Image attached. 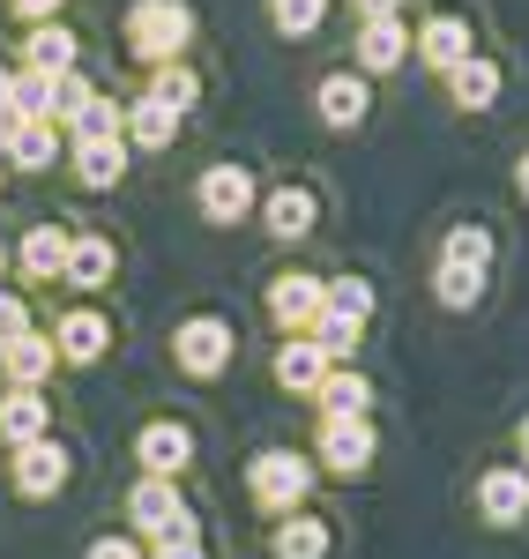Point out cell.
<instances>
[{"label": "cell", "mask_w": 529, "mask_h": 559, "mask_svg": "<svg viewBox=\"0 0 529 559\" xmlns=\"http://www.w3.org/2000/svg\"><path fill=\"white\" fill-rule=\"evenodd\" d=\"M194 0H134L128 23H120V38H128V60L142 68H172L194 52Z\"/></svg>", "instance_id": "cell-1"}, {"label": "cell", "mask_w": 529, "mask_h": 559, "mask_svg": "<svg viewBox=\"0 0 529 559\" xmlns=\"http://www.w3.org/2000/svg\"><path fill=\"white\" fill-rule=\"evenodd\" d=\"M313 477H321V463L313 455H299V448H262L254 463H247V492H254V508L262 515H299L313 500Z\"/></svg>", "instance_id": "cell-2"}, {"label": "cell", "mask_w": 529, "mask_h": 559, "mask_svg": "<svg viewBox=\"0 0 529 559\" xmlns=\"http://www.w3.org/2000/svg\"><path fill=\"white\" fill-rule=\"evenodd\" d=\"M194 210H202V224H217V231H239V224L262 216V179L247 173L239 157H224V165H209V173L194 179Z\"/></svg>", "instance_id": "cell-3"}, {"label": "cell", "mask_w": 529, "mask_h": 559, "mask_svg": "<svg viewBox=\"0 0 529 559\" xmlns=\"http://www.w3.org/2000/svg\"><path fill=\"white\" fill-rule=\"evenodd\" d=\"M231 358H239V329H231L224 313H187L172 329V366L187 381H217Z\"/></svg>", "instance_id": "cell-4"}, {"label": "cell", "mask_w": 529, "mask_h": 559, "mask_svg": "<svg viewBox=\"0 0 529 559\" xmlns=\"http://www.w3.org/2000/svg\"><path fill=\"white\" fill-rule=\"evenodd\" d=\"M128 522H134V537H187L194 530V508H187V492H179V477H134V492H128Z\"/></svg>", "instance_id": "cell-5"}, {"label": "cell", "mask_w": 529, "mask_h": 559, "mask_svg": "<svg viewBox=\"0 0 529 559\" xmlns=\"http://www.w3.org/2000/svg\"><path fill=\"white\" fill-rule=\"evenodd\" d=\"M268 321H276V336H306L313 321H321V306H328V276H313V269H284V276H268Z\"/></svg>", "instance_id": "cell-6"}, {"label": "cell", "mask_w": 529, "mask_h": 559, "mask_svg": "<svg viewBox=\"0 0 529 559\" xmlns=\"http://www.w3.org/2000/svg\"><path fill=\"white\" fill-rule=\"evenodd\" d=\"M410 52H418L433 75H455V68L478 52V31H470V15L433 8V15H418V23H410Z\"/></svg>", "instance_id": "cell-7"}, {"label": "cell", "mask_w": 529, "mask_h": 559, "mask_svg": "<svg viewBox=\"0 0 529 559\" xmlns=\"http://www.w3.org/2000/svg\"><path fill=\"white\" fill-rule=\"evenodd\" d=\"M313 455H321V471H328V477H365V471H373V455H381V432H373V418H321Z\"/></svg>", "instance_id": "cell-8"}, {"label": "cell", "mask_w": 529, "mask_h": 559, "mask_svg": "<svg viewBox=\"0 0 529 559\" xmlns=\"http://www.w3.org/2000/svg\"><path fill=\"white\" fill-rule=\"evenodd\" d=\"M313 112H321V128H328V134L365 128V112H373V83H365L358 68H328V75L313 83Z\"/></svg>", "instance_id": "cell-9"}, {"label": "cell", "mask_w": 529, "mask_h": 559, "mask_svg": "<svg viewBox=\"0 0 529 559\" xmlns=\"http://www.w3.org/2000/svg\"><path fill=\"white\" fill-rule=\"evenodd\" d=\"M402 60H410V23H402V15H373V23L351 31V68L365 83H373V75H396Z\"/></svg>", "instance_id": "cell-10"}, {"label": "cell", "mask_w": 529, "mask_h": 559, "mask_svg": "<svg viewBox=\"0 0 529 559\" xmlns=\"http://www.w3.org/2000/svg\"><path fill=\"white\" fill-rule=\"evenodd\" d=\"M68 254H75V231H68L60 216H38V224L15 239V269H23L31 284H60V276H68Z\"/></svg>", "instance_id": "cell-11"}, {"label": "cell", "mask_w": 529, "mask_h": 559, "mask_svg": "<svg viewBox=\"0 0 529 559\" xmlns=\"http://www.w3.org/2000/svg\"><path fill=\"white\" fill-rule=\"evenodd\" d=\"M313 224H321V194H313V187L284 179V187H268V194H262V231H268V239L299 247V239H313Z\"/></svg>", "instance_id": "cell-12"}, {"label": "cell", "mask_w": 529, "mask_h": 559, "mask_svg": "<svg viewBox=\"0 0 529 559\" xmlns=\"http://www.w3.org/2000/svg\"><path fill=\"white\" fill-rule=\"evenodd\" d=\"M134 463H142V477H187L194 471V432L179 418H149L134 432Z\"/></svg>", "instance_id": "cell-13"}, {"label": "cell", "mask_w": 529, "mask_h": 559, "mask_svg": "<svg viewBox=\"0 0 529 559\" xmlns=\"http://www.w3.org/2000/svg\"><path fill=\"white\" fill-rule=\"evenodd\" d=\"M52 350H60V366H97L112 350V321L97 306H68V313H52Z\"/></svg>", "instance_id": "cell-14"}, {"label": "cell", "mask_w": 529, "mask_h": 559, "mask_svg": "<svg viewBox=\"0 0 529 559\" xmlns=\"http://www.w3.org/2000/svg\"><path fill=\"white\" fill-rule=\"evenodd\" d=\"M68 448L45 432V440H31V448H15V463H8V477H15V492L23 500H52V492H68Z\"/></svg>", "instance_id": "cell-15"}, {"label": "cell", "mask_w": 529, "mask_h": 559, "mask_svg": "<svg viewBox=\"0 0 529 559\" xmlns=\"http://www.w3.org/2000/svg\"><path fill=\"white\" fill-rule=\"evenodd\" d=\"M478 515H485L492 530L529 522V471L522 463H492V471H478Z\"/></svg>", "instance_id": "cell-16"}, {"label": "cell", "mask_w": 529, "mask_h": 559, "mask_svg": "<svg viewBox=\"0 0 529 559\" xmlns=\"http://www.w3.org/2000/svg\"><path fill=\"white\" fill-rule=\"evenodd\" d=\"M268 373H276V388H284V395H321V381L336 373V358L313 344V336H284V344H276V358H268Z\"/></svg>", "instance_id": "cell-17"}, {"label": "cell", "mask_w": 529, "mask_h": 559, "mask_svg": "<svg viewBox=\"0 0 529 559\" xmlns=\"http://www.w3.org/2000/svg\"><path fill=\"white\" fill-rule=\"evenodd\" d=\"M112 276H120V247L105 239V231H75V254H68V292H83V299H97V292H112Z\"/></svg>", "instance_id": "cell-18"}, {"label": "cell", "mask_w": 529, "mask_h": 559, "mask_svg": "<svg viewBox=\"0 0 529 559\" xmlns=\"http://www.w3.org/2000/svg\"><path fill=\"white\" fill-rule=\"evenodd\" d=\"M179 128H187V112L157 105L149 90H134V97H128V150H142V157H165V150L179 142Z\"/></svg>", "instance_id": "cell-19"}, {"label": "cell", "mask_w": 529, "mask_h": 559, "mask_svg": "<svg viewBox=\"0 0 529 559\" xmlns=\"http://www.w3.org/2000/svg\"><path fill=\"white\" fill-rule=\"evenodd\" d=\"M45 432H52V395L45 388H8L0 395V440L8 448H31Z\"/></svg>", "instance_id": "cell-20"}, {"label": "cell", "mask_w": 529, "mask_h": 559, "mask_svg": "<svg viewBox=\"0 0 529 559\" xmlns=\"http://www.w3.org/2000/svg\"><path fill=\"white\" fill-rule=\"evenodd\" d=\"M441 83H447V105H455V112H492L507 75H500V60H492V52H470V60H462L455 75H441Z\"/></svg>", "instance_id": "cell-21"}, {"label": "cell", "mask_w": 529, "mask_h": 559, "mask_svg": "<svg viewBox=\"0 0 529 559\" xmlns=\"http://www.w3.org/2000/svg\"><path fill=\"white\" fill-rule=\"evenodd\" d=\"M128 142H83V150H68V179L83 187V194H112L120 179H128Z\"/></svg>", "instance_id": "cell-22"}, {"label": "cell", "mask_w": 529, "mask_h": 559, "mask_svg": "<svg viewBox=\"0 0 529 559\" xmlns=\"http://www.w3.org/2000/svg\"><path fill=\"white\" fill-rule=\"evenodd\" d=\"M52 366H60L52 329H31V336L0 344V373H8V388H45V381H52Z\"/></svg>", "instance_id": "cell-23"}, {"label": "cell", "mask_w": 529, "mask_h": 559, "mask_svg": "<svg viewBox=\"0 0 529 559\" xmlns=\"http://www.w3.org/2000/svg\"><path fill=\"white\" fill-rule=\"evenodd\" d=\"M23 68L68 75V68H83V38H75L68 23H31V31H23Z\"/></svg>", "instance_id": "cell-24"}, {"label": "cell", "mask_w": 529, "mask_h": 559, "mask_svg": "<svg viewBox=\"0 0 529 559\" xmlns=\"http://www.w3.org/2000/svg\"><path fill=\"white\" fill-rule=\"evenodd\" d=\"M60 134H68V150H83V142H128V97L97 90V97H89V105Z\"/></svg>", "instance_id": "cell-25"}, {"label": "cell", "mask_w": 529, "mask_h": 559, "mask_svg": "<svg viewBox=\"0 0 529 559\" xmlns=\"http://www.w3.org/2000/svg\"><path fill=\"white\" fill-rule=\"evenodd\" d=\"M52 165H68V134L52 120H31L15 134V150H8V173H52Z\"/></svg>", "instance_id": "cell-26"}, {"label": "cell", "mask_w": 529, "mask_h": 559, "mask_svg": "<svg viewBox=\"0 0 529 559\" xmlns=\"http://www.w3.org/2000/svg\"><path fill=\"white\" fill-rule=\"evenodd\" d=\"M328 545H336V537H328V522L306 515V508H299V515H284V522H276V537H268V552H276V559H328Z\"/></svg>", "instance_id": "cell-27"}, {"label": "cell", "mask_w": 529, "mask_h": 559, "mask_svg": "<svg viewBox=\"0 0 529 559\" xmlns=\"http://www.w3.org/2000/svg\"><path fill=\"white\" fill-rule=\"evenodd\" d=\"M313 403H321V418H365V411H373V381H365L358 366H336Z\"/></svg>", "instance_id": "cell-28"}, {"label": "cell", "mask_w": 529, "mask_h": 559, "mask_svg": "<svg viewBox=\"0 0 529 559\" xmlns=\"http://www.w3.org/2000/svg\"><path fill=\"white\" fill-rule=\"evenodd\" d=\"M321 23H328V0H268V31H276V38L313 45Z\"/></svg>", "instance_id": "cell-29"}, {"label": "cell", "mask_w": 529, "mask_h": 559, "mask_svg": "<svg viewBox=\"0 0 529 559\" xmlns=\"http://www.w3.org/2000/svg\"><path fill=\"white\" fill-rule=\"evenodd\" d=\"M492 254H500L492 224H455V231L441 239V261H455V269H478V276H492Z\"/></svg>", "instance_id": "cell-30"}, {"label": "cell", "mask_w": 529, "mask_h": 559, "mask_svg": "<svg viewBox=\"0 0 529 559\" xmlns=\"http://www.w3.org/2000/svg\"><path fill=\"white\" fill-rule=\"evenodd\" d=\"M149 75V97L157 105H172V112H194V97H202V75H194V60H172V68H142Z\"/></svg>", "instance_id": "cell-31"}, {"label": "cell", "mask_w": 529, "mask_h": 559, "mask_svg": "<svg viewBox=\"0 0 529 559\" xmlns=\"http://www.w3.org/2000/svg\"><path fill=\"white\" fill-rule=\"evenodd\" d=\"M485 284H492V276H478V269H455V261H441V269H433V299H441L447 313H470V306L485 299Z\"/></svg>", "instance_id": "cell-32"}, {"label": "cell", "mask_w": 529, "mask_h": 559, "mask_svg": "<svg viewBox=\"0 0 529 559\" xmlns=\"http://www.w3.org/2000/svg\"><path fill=\"white\" fill-rule=\"evenodd\" d=\"M373 284H365V276H328V313H344V321H358V329H365V321H373Z\"/></svg>", "instance_id": "cell-33"}, {"label": "cell", "mask_w": 529, "mask_h": 559, "mask_svg": "<svg viewBox=\"0 0 529 559\" xmlns=\"http://www.w3.org/2000/svg\"><path fill=\"white\" fill-rule=\"evenodd\" d=\"M89 97H97V83H89L83 68H68V75H52V128H68V120L83 112Z\"/></svg>", "instance_id": "cell-34"}, {"label": "cell", "mask_w": 529, "mask_h": 559, "mask_svg": "<svg viewBox=\"0 0 529 559\" xmlns=\"http://www.w3.org/2000/svg\"><path fill=\"white\" fill-rule=\"evenodd\" d=\"M306 336H313V344H321V350H328L336 366H344V358H351V350H358V336H365V329H358V321H344V313H328V306H321V321H313Z\"/></svg>", "instance_id": "cell-35"}, {"label": "cell", "mask_w": 529, "mask_h": 559, "mask_svg": "<svg viewBox=\"0 0 529 559\" xmlns=\"http://www.w3.org/2000/svg\"><path fill=\"white\" fill-rule=\"evenodd\" d=\"M15 112L23 120H52V75H38V68H15Z\"/></svg>", "instance_id": "cell-36"}, {"label": "cell", "mask_w": 529, "mask_h": 559, "mask_svg": "<svg viewBox=\"0 0 529 559\" xmlns=\"http://www.w3.org/2000/svg\"><path fill=\"white\" fill-rule=\"evenodd\" d=\"M31 329H38V321H31V299L0 284V344H15V336H31Z\"/></svg>", "instance_id": "cell-37"}, {"label": "cell", "mask_w": 529, "mask_h": 559, "mask_svg": "<svg viewBox=\"0 0 529 559\" xmlns=\"http://www.w3.org/2000/svg\"><path fill=\"white\" fill-rule=\"evenodd\" d=\"M8 15L31 31V23H60V15H68V0H8Z\"/></svg>", "instance_id": "cell-38"}, {"label": "cell", "mask_w": 529, "mask_h": 559, "mask_svg": "<svg viewBox=\"0 0 529 559\" xmlns=\"http://www.w3.org/2000/svg\"><path fill=\"white\" fill-rule=\"evenodd\" d=\"M149 559H209V552H202V530H187V537H157Z\"/></svg>", "instance_id": "cell-39"}, {"label": "cell", "mask_w": 529, "mask_h": 559, "mask_svg": "<svg viewBox=\"0 0 529 559\" xmlns=\"http://www.w3.org/2000/svg\"><path fill=\"white\" fill-rule=\"evenodd\" d=\"M83 559H149V552H142V537H97Z\"/></svg>", "instance_id": "cell-40"}, {"label": "cell", "mask_w": 529, "mask_h": 559, "mask_svg": "<svg viewBox=\"0 0 529 559\" xmlns=\"http://www.w3.org/2000/svg\"><path fill=\"white\" fill-rule=\"evenodd\" d=\"M31 128V120H23V112H15V97H0V157H8V150H15V134Z\"/></svg>", "instance_id": "cell-41"}, {"label": "cell", "mask_w": 529, "mask_h": 559, "mask_svg": "<svg viewBox=\"0 0 529 559\" xmlns=\"http://www.w3.org/2000/svg\"><path fill=\"white\" fill-rule=\"evenodd\" d=\"M410 0H351V23H373V15H402Z\"/></svg>", "instance_id": "cell-42"}, {"label": "cell", "mask_w": 529, "mask_h": 559, "mask_svg": "<svg viewBox=\"0 0 529 559\" xmlns=\"http://www.w3.org/2000/svg\"><path fill=\"white\" fill-rule=\"evenodd\" d=\"M515 194H522V202H529V150H522V157H515Z\"/></svg>", "instance_id": "cell-43"}, {"label": "cell", "mask_w": 529, "mask_h": 559, "mask_svg": "<svg viewBox=\"0 0 529 559\" xmlns=\"http://www.w3.org/2000/svg\"><path fill=\"white\" fill-rule=\"evenodd\" d=\"M515 448H522V471H529V418L515 426Z\"/></svg>", "instance_id": "cell-44"}, {"label": "cell", "mask_w": 529, "mask_h": 559, "mask_svg": "<svg viewBox=\"0 0 529 559\" xmlns=\"http://www.w3.org/2000/svg\"><path fill=\"white\" fill-rule=\"evenodd\" d=\"M8 90H15V68H0V97H8Z\"/></svg>", "instance_id": "cell-45"}, {"label": "cell", "mask_w": 529, "mask_h": 559, "mask_svg": "<svg viewBox=\"0 0 529 559\" xmlns=\"http://www.w3.org/2000/svg\"><path fill=\"white\" fill-rule=\"evenodd\" d=\"M8 261H15V254H8V239H0V276H8Z\"/></svg>", "instance_id": "cell-46"}, {"label": "cell", "mask_w": 529, "mask_h": 559, "mask_svg": "<svg viewBox=\"0 0 529 559\" xmlns=\"http://www.w3.org/2000/svg\"><path fill=\"white\" fill-rule=\"evenodd\" d=\"M0 194H8V157H0Z\"/></svg>", "instance_id": "cell-47"}]
</instances>
